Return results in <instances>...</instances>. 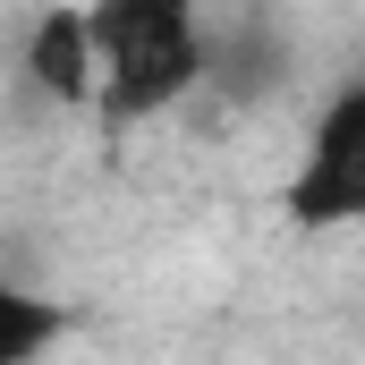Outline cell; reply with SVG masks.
I'll use <instances>...</instances> for the list:
<instances>
[{
    "instance_id": "5",
    "label": "cell",
    "mask_w": 365,
    "mask_h": 365,
    "mask_svg": "<svg viewBox=\"0 0 365 365\" xmlns=\"http://www.w3.org/2000/svg\"><path fill=\"white\" fill-rule=\"evenodd\" d=\"M51 340H68V297H43L26 272L0 280V365H34Z\"/></svg>"
},
{
    "instance_id": "3",
    "label": "cell",
    "mask_w": 365,
    "mask_h": 365,
    "mask_svg": "<svg viewBox=\"0 0 365 365\" xmlns=\"http://www.w3.org/2000/svg\"><path fill=\"white\" fill-rule=\"evenodd\" d=\"M17 77L60 102V110H93L102 102V51H93V9H43L26 26V51H17Z\"/></svg>"
},
{
    "instance_id": "4",
    "label": "cell",
    "mask_w": 365,
    "mask_h": 365,
    "mask_svg": "<svg viewBox=\"0 0 365 365\" xmlns=\"http://www.w3.org/2000/svg\"><path fill=\"white\" fill-rule=\"evenodd\" d=\"M289 77V43L272 34V17H204V93L255 102Z\"/></svg>"
},
{
    "instance_id": "1",
    "label": "cell",
    "mask_w": 365,
    "mask_h": 365,
    "mask_svg": "<svg viewBox=\"0 0 365 365\" xmlns=\"http://www.w3.org/2000/svg\"><path fill=\"white\" fill-rule=\"evenodd\" d=\"M93 51H102V102L93 119L110 136L179 110L204 93V17L187 0H102L93 9Z\"/></svg>"
},
{
    "instance_id": "2",
    "label": "cell",
    "mask_w": 365,
    "mask_h": 365,
    "mask_svg": "<svg viewBox=\"0 0 365 365\" xmlns=\"http://www.w3.org/2000/svg\"><path fill=\"white\" fill-rule=\"evenodd\" d=\"M289 221L297 230H340V221H365V77L331 93L306 128V153L289 170Z\"/></svg>"
}]
</instances>
